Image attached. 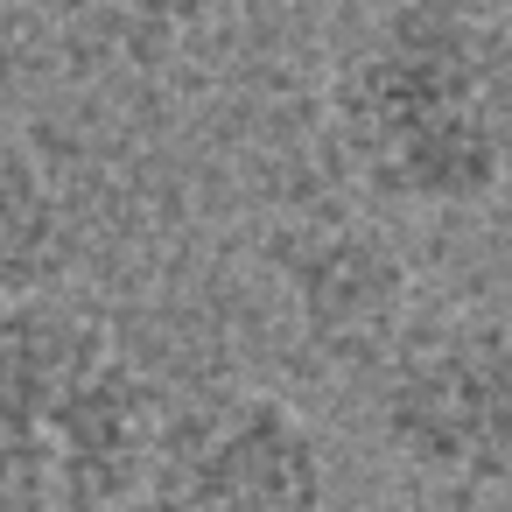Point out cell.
Returning <instances> with one entry per match:
<instances>
[{"mask_svg": "<svg viewBox=\"0 0 512 512\" xmlns=\"http://www.w3.org/2000/svg\"><path fill=\"white\" fill-rule=\"evenodd\" d=\"M113 358V337L92 309L57 295L0 302V498H50V435L71 393Z\"/></svg>", "mask_w": 512, "mask_h": 512, "instance_id": "cell-4", "label": "cell"}, {"mask_svg": "<svg viewBox=\"0 0 512 512\" xmlns=\"http://www.w3.org/2000/svg\"><path fill=\"white\" fill-rule=\"evenodd\" d=\"M204 8L211 0H113V8L99 15V29L120 50H134V57H162L176 36H190L204 22Z\"/></svg>", "mask_w": 512, "mask_h": 512, "instance_id": "cell-8", "label": "cell"}, {"mask_svg": "<svg viewBox=\"0 0 512 512\" xmlns=\"http://www.w3.org/2000/svg\"><path fill=\"white\" fill-rule=\"evenodd\" d=\"M330 127L372 197L484 204L512 162V36L470 0H407L337 64Z\"/></svg>", "mask_w": 512, "mask_h": 512, "instance_id": "cell-1", "label": "cell"}, {"mask_svg": "<svg viewBox=\"0 0 512 512\" xmlns=\"http://www.w3.org/2000/svg\"><path fill=\"white\" fill-rule=\"evenodd\" d=\"M71 260V225L22 141H0V302L43 295Z\"/></svg>", "mask_w": 512, "mask_h": 512, "instance_id": "cell-7", "label": "cell"}, {"mask_svg": "<svg viewBox=\"0 0 512 512\" xmlns=\"http://www.w3.org/2000/svg\"><path fill=\"white\" fill-rule=\"evenodd\" d=\"M330 470L316 428L274 393L176 407L134 512H323Z\"/></svg>", "mask_w": 512, "mask_h": 512, "instance_id": "cell-3", "label": "cell"}, {"mask_svg": "<svg viewBox=\"0 0 512 512\" xmlns=\"http://www.w3.org/2000/svg\"><path fill=\"white\" fill-rule=\"evenodd\" d=\"M169 414H176V400L141 365H127L113 351L57 414L43 505H57V512H134V498L162 456Z\"/></svg>", "mask_w": 512, "mask_h": 512, "instance_id": "cell-5", "label": "cell"}, {"mask_svg": "<svg viewBox=\"0 0 512 512\" xmlns=\"http://www.w3.org/2000/svg\"><path fill=\"white\" fill-rule=\"evenodd\" d=\"M22 8L43 15V22H64V29H71V22H99L113 0H22Z\"/></svg>", "mask_w": 512, "mask_h": 512, "instance_id": "cell-9", "label": "cell"}, {"mask_svg": "<svg viewBox=\"0 0 512 512\" xmlns=\"http://www.w3.org/2000/svg\"><path fill=\"white\" fill-rule=\"evenodd\" d=\"M379 435L428 484H512V330L456 323L407 344L379 386Z\"/></svg>", "mask_w": 512, "mask_h": 512, "instance_id": "cell-2", "label": "cell"}, {"mask_svg": "<svg viewBox=\"0 0 512 512\" xmlns=\"http://www.w3.org/2000/svg\"><path fill=\"white\" fill-rule=\"evenodd\" d=\"M288 295L295 316L309 330V344L337 365H365L386 358L400 344V316H407V267L379 232L358 225H323L302 232L288 246Z\"/></svg>", "mask_w": 512, "mask_h": 512, "instance_id": "cell-6", "label": "cell"}]
</instances>
